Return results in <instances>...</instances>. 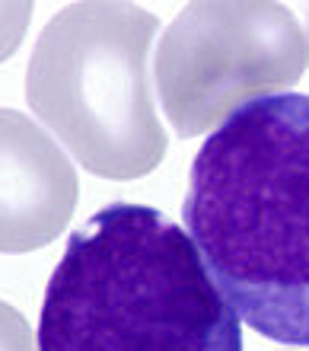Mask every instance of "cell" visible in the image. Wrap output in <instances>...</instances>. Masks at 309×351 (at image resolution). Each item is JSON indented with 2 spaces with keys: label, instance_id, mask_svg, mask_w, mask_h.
<instances>
[{
  "label": "cell",
  "instance_id": "3957f363",
  "mask_svg": "<svg viewBox=\"0 0 309 351\" xmlns=\"http://www.w3.org/2000/svg\"><path fill=\"white\" fill-rule=\"evenodd\" d=\"M160 19L137 3L86 0L48 19L26 71V99L80 167L112 182L153 173L169 138L156 119L150 48Z\"/></svg>",
  "mask_w": 309,
  "mask_h": 351
},
{
  "label": "cell",
  "instance_id": "5b68a950",
  "mask_svg": "<svg viewBox=\"0 0 309 351\" xmlns=\"http://www.w3.org/2000/svg\"><path fill=\"white\" fill-rule=\"evenodd\" d=\"M77 169L38 121L0 109V252H36L71 223Z\"/></svg>",
  "mask_w": 309,
  "mask_h": 351
},
{
  "label": "cell",
  "instance_id": "52a82bcc",
  "mask_svg": "<svg viewBox=\"0 0 309 351\" xmlns=\"http://www.w3.org/2000/svg\"><path fill=\"white\" fill-rule=\"evenodd\" d=\"M0 351H38L26 316L7 300H0Z\"/></svg>",
  "mask_w": 309,
  "mask_h": 351
},
{
  "label": "cell",
  "instance_id": "277c9868",
  "mask_svg": "<svg viewBox=\"0 0 309 351\" xmlns=\"http://www.w3.org/2000/svg\"><path fill=\"white\" fill-rule=\"evenodd\" d=\"M309 71V19L277 0L188 3L156 45V90L179 138H198Z\"/></svg>",
  "mask_w": 309,
  "mask_h": 351
},
{
  "label": "cell",
  "instance_id": "8992f818",
  "mask_svg": "<svg viewBox=\"0 0 309 351\" xmlns=\"http://www.w3.org/2000/svg\"><path fill=\"white\" fill-rule=\"evenodd\" d=\"M32 19V3H0V61L16 55Z\"/></svg>",
  "mask_w": 309,
  "mask_h": 351
},
{
  "label": "cell",
  "instance_id": "6da1fadb",
  "mask_svg": "<svg viewBox=\"0 0 309 351\" xmlns=\"http://www.w3.org/2000/svg\"><path fill=\"white\" fill-rule=\"evenodd\" d=\"M182 223L243 323L309 345V93L252 99L210 131Z\"/></svg>",
  "mask_w": 309,
  "mask_h": 351
},
{
  "label": "cell",
  "instance_id": "7a4b0ae2",
  "mask_svg": "<svg viewBox=\"0 0 309 351\" xmlns=\"http://www.w3.org/2000/svg\"><path fill=\"white\" fill-rule=\"evenodd\" d=\"M36 348L243 351V326L182 223L150 204L109 202L67 237Z\"/></svg>",
  "mask_w": 309,
  "mask_h": 351
}]
</instances>
